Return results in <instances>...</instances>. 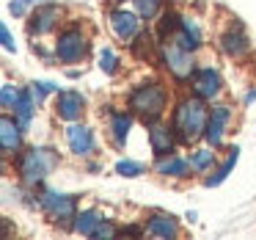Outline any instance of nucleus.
<instances>
[{
  "mask_svg": "<svg viewBox=\"0 0 256 240\" xmlns=\"http://www.w3.org/2000/svg\"><path fill=\"white\" fill-rule=\"evenodd\" d=\"M64 138H66V146L74 157H91L96 149V141L94 133H91L88 124H78V122H69V127L64 130Z\"/></svg>",
  "mask_w": 256,
  "mask_h": 240,
  "instance_id": "f8f14e48",
  "label": "nucleus"
},
{
  "mask_svg": "<svg viewBox=\"0 0 256 240\" xmlns=\"http://www.w3.org/2000/svg\"><path fill=\"white\" fill-rule=\"evenodd\" d=\"M144 226H146V234H149V237H160V240L179 237V223H176V218L168 215V212H152Z\"/></svg>",
  "mask_w": 256,
  "mask_h": 240,
  "instance_id": "f3484780",
  "label": "nucleus"
},
{
  "mask_svg": "<svg viewBox=\"0 0 256 240\" xmlns=\"http://www.w3.org/2000/svg\"><path fill=\"white\" fill-rule=\"evenodd\" d=\"M176 133H174L171 124H162V122H154L149 124V146L154 152V157H166V155H174L176 149Z\"/></svg>",
  "mask_w": 256,
  "mask_h": 240,
  "instance_id": "2eb2a0df",
  "label": "nucleus"
},
{
  "mask_svg": "<svg viewBox=\"0 0 256 240\" xmlns=\"http://www.w3.org/2000/svg\"><path fill=\"white\" fill-rule=\"evenodd\" d=\"M22 124L14 119V113L3 111L0 119V149H3V160H14L22 152Z\"/></svg>",
  "mask_w": 256,
  "mask_h": 240,
  "instance_id": "9d476101",
  "label": "nucleus"
},
{
  "mask_svg": "<svg viewBox=\"0 0 256 240\" xmlns=\"http://www.w3.org/2000/svg\"><path fill=\"white\" fill-rule=\"evenodd\" d=\"M105 223V215L96 210H80L78 215H74L72 221V232L83 234V237H96V232H100V226Z\"/></svg>",
  "mask_w": 256,
  "mask_h": 240,
  "instance_id": "412c9836",
  "label": "nucleus"
},
{
  "mask_svg": "<svg viewBox=\"0 0 256 240\" xmlns=\"http://www.w3.org/2000/svg\"><path fill=\"white\" fill-rule=\"evenodd\" d=\"M20 94H22V89H20V86L3 83V89H0V105H3V111L12 113L14 105H17V100H20Z\"/></svg>",
  "mask_w": 256,
  "mask_h": 240,
  "instance_id": "bb28decb",
  "label": "nucleus"
},
{
  "mask_svg": "<svg viewBox=\"0 0 256 240\" xmlns=\"http://www.w3.org/2000/svg\"><path fill=\"white\" fill-rule=\"evenodd\" d=\"M28 89H30V94H34L36 105H42L47 94H52V91H58V86H56V83H50V80H34V83H30Z\"/></svg>",
  "mask_w": 256,
  "mask_h": 240,
  "instance_id": "c85d7f7f",
  "label": "nucleus"
},
{
  "mask_svg": "<svg viewBox=\"0 0 256 240\" xmlns=\"http://www.w3.org/2000/svg\"><path fill=\"white\" fill-rule=\"evenodd\" d=\"M188 160H190V168H193V177H198V174H206V171L215 168L218 157H215V149L206 144V146H198V149L190 152Z\"/></svg>",
  "mask_w": 256,
  "mask_h": 240,
  "instance_id": "5701e85b",
  "label": "nucleus"
},
{
  "mask_svg": "<svg viewBox=\"0 0 256 240\" xmlns=\"http://www.w3.org/2000/svg\"><path fill=\"white\" fill-rule=\"evenodd\" d=\"M152 31H140L132 42H130V53L135 61H160V42Z\"/></svg>",
  "mask_w": 256,
  "mask_h": 240,
  "instance_id": "a211bd4d",
  "label": "nucleus"
},
{
  "mask_svg": "<svg viewBox=\"0 0 256 240\" xmlns=\"http://www.w3.org/2000/svg\"><path fill=\"white\" fill-rule=\"evenodd\" d=\"M58 23H61V6H56V3H42L28 17V34L30 36L52 34L58 28Z\"/></svg>",
  "mask_w": 256,
  "mask_h": 240,
  "instance_id": "9b49d317",
  "label": "nucleus"
},
{
  "mask_svg": "<svg viewBox=\"0 0 256 240\" xmlns=\"http://www.w3.org/2000/svg\"><path fill=\"white\" fill-rule=\"evenodd\" d=\"M100 69H102L105 75H116L118 58H116V53H113L110 47H102V50H100Z\"/></svg>",
  "mask_w": 256,
  "mask_h": 240,
  "instance_id": "c756f323",
  "label": "nucleus"
},
{
  "mask_svg": "<svg viewBox=\"0 0 256 240\" xmlns=\"http://www.w3.org/2000/svg\"><path fill=\"white\" fill-rule=\"evenodd\" d=\"M122 234H135V237H140V234H146V226H138V223H130V226H122Z\"/></svg>",
  "mask_w": 256,
  "mask_h": 240,
  "instance_id": "2f4dec72",
  "label": "nucleus"
},
{
  "mask_svg": "<svg viewBox=\"0 0 256 240\" xmlns=\"http://www.w3.org/2000/svg\"><path fill=\"white\" fill-rule=\"evenodd\" d=\"M168 3H182V0H168Z\"/></svg>",
  "mask_w": 256,
  "mask_h": 240,
  "instance_id": "c9c22d12",
  "label": "nucleus"
},
{
  "mask_svg": "<svg viewBox=\"0 0 256 240\" xmlns=\"http://www.w3.org/2000/svg\"><path fill=\"white\" fill-rule=\"evenodd\" d=\"M254 100H256V89H250L248 97H245V102H254Z\"/></svg>",
  "mask_w": 256,
  "mask_h": 240,
  "instance_id": "72a5a7b5",
  "label": "nucleus"
},
{
  "mask_svg": "<svg viewBox=\"0 0 256 240\" xmlns=\"http://www.w3.org/2000/svg\"><path fill=\"white\" fill-rule=\"evenodd\" d=\"M171 39L176 42L179 47L190 50V53H196L201 45H204V42H201V31H198V25H196V20H190V17H182V20H179V25H176V31H174Z\"/></svg>",
  "mask_w": 256,
  "mask_h": 240,
  "instance_id": "6ab92c4d",
  "label": "nucleus"
},
{
  "mask_svg": "<svg viewBox=\"0 0 256 240\" xmlns=\"http://www.w3.org/2000/svg\"><path fill=\"white\" fill-rule=\"evenodd\" d=\"M160 64L176 83H188L196 72L193 53L179 47L174 39H160Z\"/></svg>",
  "mask_w": 256,
  "mask_h": 240,
  "instance_id": "20e7f679",
  "label": "nucleus"
},
{
  "mask_svg": "<svg viewBox=\"0 0 256 240\" xmlns=\"http://www.w3.org/2000/svg\"><path fill=\"white\" fill-rule=\"evenodd\" d=\"M88 36L83 34L78 23L66 25V28L58 34L56 39V61L61 64H80L86 56H88Z\"/></svg>",
  "mask_w": 256,
  "mask_h": 240,
  "instance_id": "39448f33",
  "label": "nucleus"
},
{
  "mask_svg": "<svg viewBox=\"0 0 256 240\" xmlns=\"http://www.w3.org/2000/svg\"><path fill=\"white\" fill-rule=\"evenodd\" d=\"M0 39H3V50L6 53H17V42H14L8 25H0Z\"/></svg>",
  "mask_w": 256,
  "mask_h": 240,
  "instance_id": "7c9ffc66",
  "label": "nucleus"
},
{
  "mask_svg": "<svg viewBox=\"0 0 256 240\" xmlns=\"http://www.w3.org/2000/svg\"><path fill=\"white\" fill-rule=\"evenodd\" d=\"M8 12H12L14 17H22V14H25V3H22V0H12V3H8Z\"/></svg>",
  "mask_w": 256,
  "mask_h": 240,
  "instance_id": "473e14b6",
  "label": "nucleus"
},
{
  "mask_svg": "<svg viewBox=\"0 0 256 240\" xmlns=\"http://www.w3.org/2000/svg\"><path fill=\"white\" fill-rule=\"evenodd\" d=\"M22 3H25V6H30V3H39V0H22Z\"/></svg>",
  "mask_w": 256,
  "mask_h": 240,
  "instance_id": "f704fd0d",
  "label": "nucleus"
},
{
  "mask_svg": "<svg viewBox=\"0 0 256 240\" xmlns=\"http://www.w3.org/2000/svg\"><path fill=\"white\" fill-rule=\"evenodd\" d=\"M135 12L140 14V20H154L162 14V0H132Z\"/></svg>",
  "mask_w": 256,
  "mask_h": 240,
  "instance_id": "a878e982",
  "label": "nucleus"
},
{
  "mask_svg": "<svg viewBox=\"0 0 256 240\" xmlns=\"http://www.w3.org/2000/svg\"><path fill=\"white\" fill-rule=\"evenodd\" d=\"M188 86H190V91H193L196 97L212 102V100H218L220 91H223V78H220L218 69L201 67V69H196V72H193V78L188 80Z\"/></svg>",
  "mask_w": 256,
  "mask_h": 240,
  "instance_id": "1a4fd4ad",
  "label": "nucleus"
},
{
  "mask_svg": "<svg viewBox=\"0 0 256 240\" xmlns=\"http://www.w3.org/2000/svg\"><path fill=\"white\" fill-rule=\"evenodd\" d=\"M52 111H56V116L61 119V122H66V124L69 122H78V119L86 113V97L80 94V91H74V89L58 91Z\"/></svg>",
  "mask_w": 256,
  "mask_h": 240,
  "instance_id": "ddd939ff",
  "label": "nucleus"
},
{
  "mask_svg": "<svg viewBox=\"0 0 256 240\" xmlns=\"http://www.w3.org/2000/svg\"><path fill=\"white\" fill-rule=\"evenodd\" d=\"M240 160V146H232V149H226V157H223L220 163H215V168H212L210 177H204V185L206 188H218V185L223 182V179L232 174V168L237 166Z\"/></svg>",
  "mask_w": 256,
  "mask_h": 240,
  "instance_id": "4be33fe9",
  "label": "nucleus"
},
{
  "mask_svg": "<svg viewBox=\"0 0 256 240\" xmlns=\"http://www.w3.org/2000/svg\"><path fill=\"white\" fill-rule=\"evenodd\" d=\"M108 25H110V34L116 36L118 42H127L130 45V42L140 34V14L127 12L124 6H116L108 14Z\"/></svg>",
  "mask_w": 256,
  "mask_h": 240,
  "instance_id": "6e6552de",
  "label": "nucleus"
},
{
  "mask_svg": "<svg viewBox=\"0 0 256 240\" xmlns=\"http://www.w3.org/2000/svg\"><path fill=\"white\" fill-rule=\"evenodd\" d=\"M154 174H160V177H166V179H188V177H193V168H190L188 157L166 155V157H157Z\"/></svg>",
  "mask_w": 256,
  "mask_h": 240,
  "instance_id": "dca6fc26",
  "label": "nucleus"
},
{
  "mask_svg": "<svg viewBox=\"0 0 256 240\" xmlns=\"http://www.w3.org/2000/svg\"><path fill=\"white\" fill-rule=\"evenodd\" d=\"M179 20H182V14L176 12V9H168V12L160 14V25H157V39H171L174 31H176Z\"/></svg>",
  "mask_w": 256,
  "mask_h": 240,
  "instance_id": "393cba45",
  "label": "nucleus"
},
{
  "mask_svg": "<svg viewBox=\"0 0 256 240\" xmlns=\"http://www.w3.org/2000/svg\"><path fill=\"white\" fill-rule=\"evenodd\" d=\"M218 47H220V53L223 56H228V58H234V61H240V58H245L250 53V42H248V36H245V31L240 28H228V31H223L220 36H218Z\"/></svg>",
  "mask_w": 256,
  "mask_h": 240,
  "instance_id": "4468645a",
  "label": "nucleus"
},
{
  "mask_svg": "<svg viewBox=\"0 0 256 240\" xmlns=\"http://www.w3.org/2000/svg\"><path fill=\"white\" fill-rule=\"evenodd\" d=\"M144 171H146V166L140 160H130V157H124V160L116 163V174H122V177H140Z\"/></svg>",
  "mask_w": 256,
  "mask_h": 240,
  "instance_id": "cd10ccee",
  "label": "nucleus"
},
{
  "mask_svg": "<svg viewBox=\"0 0 256 240\" xmlns=\"http://www.w3.org/2000/svg\"><path fill=\"white\" fill-rule=\"evenodd\" d=\"M168 89L160 80H144L138 83L127 97V108L135 119H140L144 124H154L162 119V113L168 111Z\"/></svg>",
  "mask_w": 256,
  "mask_h": 240,
  "instance_id": "f03ea898",
  "label": "nucleus"
},
{
  "mask_svg": "<svg viewBox=\"0 0 256 240\" xmlns=\"http://www.w3.org/2000/svg\"><path fill=\"white\" fill-rule=\"evenodd\" d=\"M39 207L52 223H66V226H72L74 215H78V199L69 193H58V190H44L39 196Z\"/></svg>",
  "mask_w": 256,
  "mask_h": 240,
  "instance_id": "423d86ee",
  "label": "nucleus"
},
{
  "mask_svg": "<svg viewBox=\"0 0 256 240\" xmlns=\"http://www.w3.org/2000/svg\"><path fill=\"white\" fill-rule=\"evenodd\" d=\"M130 130H132V113L124 111H110V119H108V133H110V141L116 149H124L130 138Z\"/></svg>",
  "mask_w": 256,
  "mask_h": 240,
  "instance_id": "aec40b11",
  "label": "nucleus"
},
{
  "mask_svg": "<svg viewBox=\"0 0 256 240\" xmlns=\"http://www.w3.org/2000/svg\"><path fill=\"white\" fill-rule=\"evenodd\" d=\"M206 119H210L206 100L196 97L193 91L188 97H182V100H176V105L171 111V127L176 133V141L182 146H190L196 141H201L204 138V130H206Z\"/></svg>",
  "mask_w": 256,
  "mask_h": 240,
  "instance_id": "f257e3e1",
  "label": "nucleus"
},
{
  "mask_svg": "<svg viewBox=\"0 0 256 240\" xmlns=\"http://www.w3.org/2000/svg\"><path fill=\"white\" fill-rule=\"evenodd\" d=\"M58 163H61V157H58V152L50 149V146H28V149H22L17 157H14L17 177H20V182H22L25 188L42 185L52 171H56Z\"/></svg>",
  "mask_w": 256,
  "mask_h": 240,
  "instance_id": "7ed1b4c3",
  "label": "nucleus"
},
{
  "mask_svg": "<svg viewBox=\"0 0 256 240\" xmlns=\"http://www.w3.org/2000/svg\"><path fill=\"white\" fill-rule=\"evenodd\" d=\"M232 119H234V108L228 105V102H215V105L210 108V119H206L204 141L212 146V149H218V146L223 144V135H226Z\"/></svg>",
  "mask_w": 256,
  "mask_h": 240,
  "instance_id": "0eeeda50",
  "label": "nucleus"
},
{
  "mask_svg": "<svg viewBox=\"0 0 256 240\" xmlns=\"http://www.w3.org/2000/svg\"><path fill=\"white\" fill-rule=\"evenodd\" d=\"M36 100H34V94H30V89H22V94H20V100H17V105H14V119H17L20 124H22V130H28L30 127V122H34V113H36Z\"/></svg>",
  "mask_w": 256,
  "mask_h": 240,
  "instance_id": "b1692460",
  "label": "nucleus"
}]
</instances>
